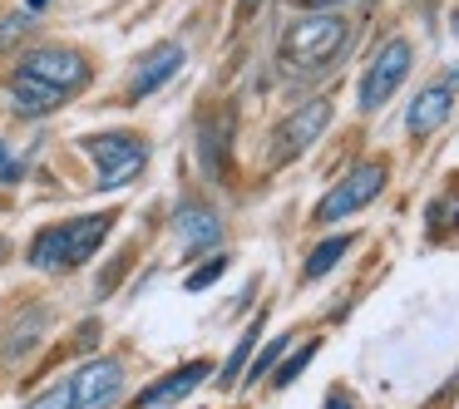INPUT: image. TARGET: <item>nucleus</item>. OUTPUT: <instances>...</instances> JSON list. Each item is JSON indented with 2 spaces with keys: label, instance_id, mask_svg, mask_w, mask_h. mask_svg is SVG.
Masks as SVG:
<instances>
[{
  "label": "nucleus",
  "instance_id": "5701e85b",
  "mask_svg": "<svg viewBox=\"0 0 459 409\" xmlns=\"http://www.w3.org/2000/svg\"><path fill=\"white\" fill-rule=\"evenodd\" d=\"M445 222H459V198L455 202H435V208H429V227H445Z\"/></svg>",
  "mask_w": 459,
  "mask_h": 409
},
{
  "label": "nucleus",
  "instance_id": "aec40b11",
  "mask_svg": "<svg viewBox=\"0 0 459 409\" xmlns=\"http://www.w3.org/2000/svg\"><path fill=\"white\" fill-rule=\"evenodd\" d=\"M25 409H74V389H70V379H55V385H50V389H40V395H35Z\"/></svg>",
  "mask_w": 459,
  "mask_h": 409
},
{
  "label": "nucleus",
  "instance_id": "c85d7f7f",
  "mask_svg": "<svg viewBox=\"0 0 459 409\" xmlns=\"http://www.w3.org/2000/svg\"><path fill=\"white\" fill-rule=\"evenodd\" d=\"M455 35H459V11H455Z\"/></svg>",
  "mask_w": 459,
  "mask_h": 409
},
{
  "label": "nucleus",
  "instance_id": "9d476101",
  "mask_svg": "<svg viewBox=\"0 0 459 409\" xmlns=\"http://www.w3.org/2000/svg\"><path fill=\"white\" fill-rule=\"evenodd\" d=\"M455 84H459V70H449L439 84H429V89L415 94V104L405 109V129L415 133V139L420 133H435L439 124L455 114Z\"/></svg>",
  "mask_w": 459,
  "mask_h": 409
},
{
  "label": "nucleus",
  "instance_id": "39448f33",
  "mask_svg": "<svg viewBox=\"0 0 459 409\" xmlns=\"http://www.w3.org/2000/svg\"><path fill=\"white\" fill-rule=\"evenodd\" d=\"M380 188H385V163H356V168H351L346 178L326 192V202L316 208V217L321 222L351 217V212H360L370 198H380Z\"/></svg>",
  "mask_w": 459,
  "mask_h": 409
},
{
  "label": "nucleus",
  "instance_id": "6ab92c4d",
  "mask_svg": "<svg viewBox=\"0 0 459 409\" xmlns=\"http://www.w3.org/2000/svg\"><path fill=\"white\" fill-rule=\"evenodd\" d=\"M316 350H321V345H316V340H307V345H301V350H297V355H287V360H277V370H272V379H277V385H281V389H287V385H291V379H297V375H301V370H307V365H311V355H316Z\"/></svg>",
  "mask_w": 459,
  "mask_h": 409
},
{
  "label": "nucleus",
  "instance_id": "423d86ee",
  "mask_svg": "<svg viewBox=\"0 0 459 409\" xmlns=\"http://www.w3.org/2000/svg\"><path fill=\"white\" fill-rule=\"evenodd\" d=\"M405 74H410V45L405 40H385L376 50V60H370L366 80H360V109L376 114L380 104L400 89V80H405Z\"/></svg>",
  "mask_w": 459,
  "mask_h": 409
},
{
  "label": "nucleus",
  "instance_id": "9b49d317",
  "mask_svg": "<svg viewBox=\"0 0 459 409\" xmlns=\"http://www.w3.org/2000/svg\"><path fill=\"white\" fill-rule=\"evenodd\" d=\"M326 124H331V104L326 99H311L307 109H297L277 133V158H297L301 149H311V143L326 133Z\"/></svg>",
  "mask_w": 459,
  "mask_h": 409
},
{
  "label": "nucleus",
  "instance_id": "f8f14e48",
  "mask_svg": "<svg viewBox=\"0 0 459 409\" xmlns=\"http://www.w3.org/2000/svg\"><path fill=\"white\" fill-rule=\"evenodd\" d=\"M208 375H212V365H208V360H193V365H178V370H169L163 379H153V385L143 389V395L134 399L129 409H159V405H173V399L193 395V389H198Z\"/></svg>",
  "mask_w": 459,
  "mask_h": 409
},
{
  "label": "nucleus",
  "instance_id": "f257e3e1",
  "mask_svg": "<svg viewBox=\"0 0 459 409\" xmlns=\"http://www.w3.org/2000/svg\"><path fill=\"white\" fill-rule=\"evenodd\" d=\"M119 212H90V217H70L45 227L40 237L30 242V267L35 271H74L104 247V237L114 232Z\"/></svg>",
  "mask_w": 459,
  "mask_h": 409
},
{
  "label": "nucleus",
  "instance_id": "bb28decb",
  "mask_svg": "<svg viewBox=\"0 0 459 409\" xmlns=\"http://www.w3.org/2000/svg\"><path fill=\"white\" fill-rule=\"evenodd\" d=\"M5 257H11V242H5V237H0V261H5Z\"/></svg>",
  "mask_w": 459,
  "mask_h": 409
},
{
  "label": "nucleus",
  "instance_id": "a211bd4d",
  "mask_svg": "<svg viewBox=\"0 0 459 409\" xmlns=\"http://www.w3.org/2000/svg\"><path fill=\"white\" fill-rule=\"evenodd\" d=\"M35 21H40V15H30V11H11V15H5V21H0V50H15V45L35 30Z\"/></svg>",
  "mask_w": 459,
  "mask_h": 409
},
{
  "label": "nucleus",
  "instance_id": "dca6fc26",
  "mask_svg": "<svg viewBox=\"0 0 459 409\" xmlns=\"http://www.w3.org/2000/svg\"><path fill=\"white\" fill-rule=\"evenodd\" d=\"M346 247H351V237H346V232H341V237H326V242H321V247L307 257V267H301V277H307V281H321V277H326V271L336 267L341 257H346Z\"/></svg>",
  "mask_w": 459,
  "mask_h": 409
},
{
  "label": "nucleus",
  "instance_id": "0eeeda50",
  "mask_svg": "<svg viewBox=\"0 0 459 409\" xmlns=\"http://www.w3.org/2000/svg\"><path fill=\"white\" fill-rule=\"evenodd\" d=\"M188 64V50H183V40H159L153 50H143L139 55V64L129 70V99L139 104V99H153V94L163 89V84L173 80V74Z\"/></svg>",
  "mask_w": 459,
  "mask_h": 409
},
{
  "label": "nucleus",
  "instance_id": "a878e982",
  "mask_svg": "<svg viewBox=\"0 0 459 409\" xmlns=\"http://www.w3.org/2000/svg\"><path fill=\"white\" fill-rule=\"evenodd\" d=\"M321 409H351V399H346V395H331V399H326V405H321Z\"/></svg>",
  "mask_w": 459,
  "mask_h": 409
},
{
  "label": "nucleus",
  "instance_id": "ddd939ff",
  "mask_svg": "<svg viewBox=\"0 0 459 409\" xmlns=\"http://www.w3.org/2000/svg\"><path fill=\"white\" fill-rule=\"evenodd\" d=\"M65 94L60 89H50V84H40V80H25V74H11V109L21 114V119H45V114H55V109H65Z\"/></svg>",
  "mask_w": 459,
  "mask_h": 409
},
{
  "label": "nucleus",
  "instance_id": "6e6552de",
  "mask_svg": "<svg viewBox=\"0 0 459 409\" xmlns=\"http://www.w3.org/2000/svg\"><path fill=\"white\" fill-rule=\"evenodd\" d=\"M74 389V409H104L124 395V360L100 355V360H84L80 370L70 375Z\"/></svg>",
  "mask_w": 459,
  "mask_h": 409
},
{
  "label": "nucleus",
  "instance_id": "7ed1b4c3",
  "mask_svg": "<svg viewBox=\"0 0 459 409\" xmlns=\"http://www.w3.org/2000/svg\"><path fill=\"white\" fill-rule=\"evenodd\" d=\"M11 74H25V80H40L50 89H60L65 99H74L80 89H90L94 80V60L74 45H30V50L15 60Z\"/></svg>",
  "mask_w": 459,
  "mask_h": 409
},
{
  "label": "nucleus",
  "instance_id": "2eb2a0df",
  "mask_svg": "<svg viewBox=\"0 0 459 409\" xmlns=\"http://www.w3.org/2000/svg\"><path fill=\"white\" fill-rule=\"evenodd\" d=\"M257 340H262V320H252V326L242 330V340L232 345V355L222 360V370H218L222 385H238V379H242V370H247V360H252V350H257Z\"/></svg>",
  "mask_w": 459,
  "mask_h": 409
},
{
  "label": "nucleus",
  "instance_id": "cd10ccee",
  "mask_svg": "<svg viewBox=\"0 0 459 409\" xmlns=\"http://www.w3.org/2000/svg\"><path fill=\"white\" fill-rule=\"evenodd\" d=\"M242 5H247V11H252V5H262V0H242Z\"/></svg>",
  "mask_w": 459,
  "mask_h": 409
},
{
  "label": "nucleus",
  "instance_id": "f3484780",
  "mask_svg": "<svg viewBox=\"0 0 459 409\" xmlns=\"http://www.w3.org/2000/svg\"><path fill=\"white\" fill-rule=\"evenodd\" d=\"M287 345H291V336H277L267 350H262V355H252L247 370H242V385H257L262 375H272V370H277V360L287 355Z\"/></svg>",
  "mask_w": 459,
  "mask_h": 409
},
{
  "label": "nucleus",
  "instance_id": "20e7f679",
  "mask_svg": "<svg viewBox=\"0 0 459 409\" xmlns=\"http://www.w3.org/2000/svg\"><path fill=\"white\" fill-rule=\"evenodd\" d=\"M346 50V21L341 15H307L281 35V60L297 70H316V64L336 60Z\"/></svg>",
  "mask_w": 459,
  "mask_h": 409
},
{
  "label": "nucleus",
  "instance_id": "f03ea898",
  "mask_svg": "<svg viewBox=\"0 0 459 409\" xmlns=\"http://www.w3.org/2000/svg\"><path fill=\"white\" fill-rule=\"evenodd\" d=\"M80 149L90 153L94 173H100V192H114L124 188V183H134L143 173V163H149V139L134 129H104V133H84Z\"/></svg>",
  "mask_w": 459,
  "mask_h": 409
},
{
  "label": "nucleus",
  "instance_id": "412c9836",
  "mask_svg": "<svg viewBox=\"0 0 459 409\" xmlns=\"http://www.w3.org/2000/svg\"><path fill=\"white\" fill-rule=\"evenodd\" d=\"M222 271H228V251H218V257H212V261H203V267L193 271L188 281H183V291H208L212 281L222 277Z\"/></svg>",
  "mask_w": 459,
  "mask_h": 409
},
{
  "label": "nucleus",
  "instance_id": "4be33fe9",
  "mask_svg": "<svg viewBox=\"0 0 459 409\" xmlns=\"http://www.w3.org/2000/svg\"><path fill=\"white\" fill-rule=\"evenodd\" d=\"M25 178V163L11 153V143H0V183H21Z\"/></svg>",
  "mask_w": 459,
  "mask_h": 409
},
{
  "label": "nucleus",
  "instance_id": "1a4fd4ad",
  "mask_svg": "<svg viewBox=\"0 0 459 409\" xmlns=\"http://www.w3.org/2000/svg\"><path fill=\"white\" fill-rule=\"evenodd\" d=\"M173 237H178L183 257H198V251H212L222 242V217L208 208V202H183L173 212Z\"/></svg>",
  "mask_w": 459,
  "mask_h": 409
},
{
  "label": "nucleus",
  "instance_id": "b1692460",
  "mask_svg": "<svg viewBox=\"0 0 459 409\" xmlns=\"http://www.w3.org/2000/svg\"><path fill=\"white\" fill-rule=\"evenodd\" d=\"M297 11H336V5H346V0H291Z\"/></svg>",
  "mask_w": 459,
  "mask_h": 409
},
{
  "label": "nucleus",
  "instance_id": "393cba45",
  "mask_svg": "<svg viewBox=\"0 0 459 409\" xmlns=\"http://www.w3.org/2000/svg\"><path fill=\"white\" fill-rule=\"evenodd\" d=\"M21 11H30V15H45V11H50V0H25Z\"/></svg>",
  "mask_w": 459,
  "mask_h": 409
},
{
  "label": "nucleus",
  "instance_id": "4468645a",
  "mask_svg": "<svg viewBox=\"0 0 459 409\" xmlns=\"http://www.w3.org/2000/svg\"><path fill=\"white\" fill-rule=\"evenodd\" d=\"M45 330H50V311H45V306L21 311V316L11 320V330H5V340H0V355H5V360H25L45 340Z\"/></svg>",
  "mask_w": 459,
  "mask_h": 409
}]
</instances>
